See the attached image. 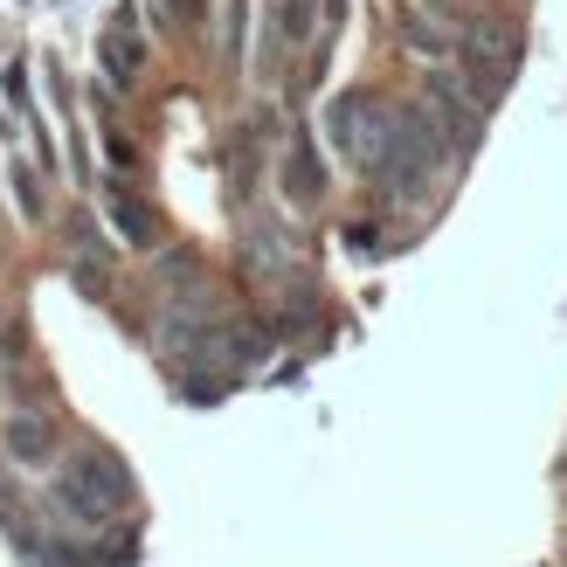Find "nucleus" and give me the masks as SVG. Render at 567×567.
Masks as SVG:
<instances>
[{"label":"nucleus","instance_id":"nucleus-2","mask_svg":"<svg viewBox=\"0 0 567 567\" xmlns=\"http://www.w3.org/2000/svg\"><path fill=\"white\" fill-rule=\"evenodd\" d=\"M388 132H394V118H388L374 97H339V104H332V138H339V153H353L360 166L381 159Z\"/></svg>","mask_w":567,"mask_h":567},{"label":"nucleus","instance_id":"nucleus-4","mask_svg":"<svg viewBox=\"0 0 567 567\" xmlns=\"http://www.w3.org/2000/svg\"><path fill=\"white\" fill-rule=\"evenodd\" d=\"M8 457H14V464L55 457V422H49V415H14V422H8Z\"/></svg>","mask_w":567,"mask_h":567},{"label":"nucleus","instance_id":"nucleus-5","mask_svg":"<svg viewBox=\"0 0 567 567\" xmlns=\"http://www.w3.org/2000/svg\"><path fill=\"white\" fill-rule=\"evenodd\" d=\"M284 181H291V194H319V187H326V174H319V153H311V146H298V153H291V166H284Z\"/></svg>","mask_w":567,"mask_h":567},{"label":"nucleus","instance_id":"nucleus-6","mask_svg":"<svg viewBox=\"0 0 567 567\" xmlns=\"http://www.w3.org/2000/svg\"><path fill=\"white\" fill-rule=\"evenodd\" d=\"M111 215H118V229L132 236V243H153V215L132 202V194H111Z\"/></svg>","mask_w":567,"mask_h":567},{"label":"nucleus","instance_id":"nucleus-9","mask_svg":"<svg viewBox=\"0 0 567 567\" xmlns=\"http://www.w3.org/2000/svg\"><path fill=\"white\" fill-rule=\"evenodd\" d=\"M14 194H21V215H42V187H35L28 166H14Z\"/></svg>","mask_w":567,"mask_h":567},{"label":"nucleus","instance_id":"nucleus-3","mask_svg":"<svg viewBox=\"0 0 567 567\" xmlns=\"http://www.w3.org/2000/svg\"><path fill=\"white\" fill-rule=\"evenodd\" d=\"M457 55L471 63V76H485V91H498V83L519 70V35H513L505 21H471Z\"/></svg>","mask_w":567,"mask_h":567},{"label":"nucleus","instance_id":"nucleus-7","mask_svg":"<svg viewBox=\"0 0 567 567\" xmlns=\"http://www.w3.org/2000/svg\"><path fill=\"white\" fill-rule=\"evenodd\" d=\"M104 63H111V76H132L138 70V35H125V28H111V42H104Z\"/></svg>","mask_w":567,"mask_h":567},{"label":"nucleus","instance_id":"nucleus-1","mask_svg":"<svg viewBox=\"0 0 567 567\" xmlns=\"http://www.w3.org/2000/svg\"><path fill=\"white\" fill-rule=\"evenodd\" d=\"M55 505L76 513V519H91V526H104V519H118L132 505V471L111 457V450H76L63 464V477H55Z\"/></svg>","mask_w":567,"mask_h":567},{"label":"nucleus","instance_id":"nucleus-8","mask_svg":"<svg viewBox=\"0 0 567 567\" xmlns=\"http://www.w3.org/2000/svg\"><path fill=\"white\" fill-rule=\"evenodd\" d=\"M311 8H319V0H284V8H277V42H305Z\"/></svg>","mask_w":567,"mask_h":567}]
</instances>
